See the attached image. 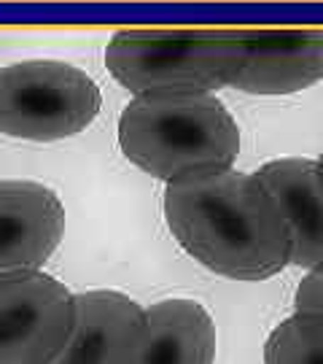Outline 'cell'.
I'll return each instance as SVG.
<instances>
[{
  "label": "cell",
  "instance_id": "cell-1",
  "mask_svg": "<svg viewBox=\"0 0 323 364\" xmlns=\"http://www.w3.org/2000/svg\"><path fill=\"white\" fill-rule=\"evenodd\" d=\"M162 210L178 246L232 281H267L291 264V232L275 197L253 173L216 176L165 186Z\"/></svg>",
  "mask_w": 323,
  "mask_h": 364
},
{
  "label": "cell",
  "instance_id": "cell-2",
  "mask_svg": "<svg viewBox=\"0 0 323 364\" xmlns=\"http://www.w3.org/2000/svg\"><path fill=\"white\" fill-rule=\"evenodd\" d=\"M119 149L165 183L232 170L240 127L216 95H138L119 117Z\"/></svg>",
  "mask_w": 323,
  "mask_h": 364
},
{
  "label": "cell",
  "instance_id": "cell-3",
  "mask_svg": "<svg viewBox=\"0 0 323 364\" xmlns=\"http://www.w3.org/2000/svg\"><path fill=\"white\" fill-rule=\"evenodd\" d=\"M240 30L224 27H127L105 46V68L138 95H213L232 87L243 68Z\"/></svg>",
  "mask_w": 323,
  "mask_h": 364
},
{
  "label": "cell",
  "instance_id": "cell-4",
  "mask_svg": "<svg viewBox=\"0 0 323 364\" xmlns=\"http://www.w3.org/2000/svg\"><path fill=\"white\" fill-rule=\"evenodd\" d=\"M94 78L60 60H27L0 68V132L52 144L78 135L100 114Z\"/></svg>",
  "mask_w": 323,
  "mask_h": 364
},
{
  "label": "cell",
  "instance_id": "cell-5",
  "mask_svg": "<svg viewBox=\"0 0 323 364\" xmlns=\"http://www.w3.org/2000/svg\"><path fill=\"white\" fill-rule=\"evenodd\" d=\"M73 291L43 270L0 275V364H49L70 338Z\"/></svg>",
  "mask_w": 323,
  "mask_h": 364
},
{
  "label": "cell",
  "instance_id": "cell-6",
  "mask_svg": "<svg viewBox=\"0 0 323 364\" xmlns=\"http://www.w3.org/2000/svg\"><path fill=\"white\" fill-rule=\"evenodd\" d=\"M246 57L232 87L291 95L323 81V27H240Z\"/></svg>",
  "mask_w": 323,
  "mask_h": 364
},
{
  "label": "cell",
  "instance_id": "cell-7",
  "mask_svg": "<svg viewBox=\"0 0 323 364\" xmlns=\"http://www.w3.org/2000/svg\"><path fill=\"white\" fill-rule=\"evenodd\" d=\"M65 235V205L30 178L0 181V275L40 270Z\"/></svg>",
  "mask_w": 323,
  "mask_h": 364
},
{
  "label": "cell",
  "instance_id": "cell-8",
  "mask_svg": "<svg viewBox=\"0 0 323 364\" xmlns=\"http://www.w3.org/2000/svg\"><path fill=\"white\" fill-rule=\"evenodd\" d=\"M70 338L49 364H138L143 308L121 291L92 289L73 294Z\"/></svg>",
  "mask_w": 323,
  "mask_h": 364
},
{
  "label": "cell",
  "instance_id": "cell-9",
  "mask_svg": "<svg viewBox=\"0 0 323 364\" xmlns=\"http://www.w3.org/2000/svg\"><path fill=\"white\" fill-rule=\"evenodd\" d=\"M275 197L291 232V264L323 267V165L307 156L272 159L253 173Z\"/></svg>",
  "mask_w": 323,
  "mask_h": 364
},
{
  "label": "cell",
  "instance_id": "cell-10",
  "mask_svg": "<svg viewBox=\"0 0 323 364\" xmlns=\"http://www.w3.org/2000/svg\"><path fill=\"white\" fill-rule=\"evenodd\" d=\"M216 324L194 299L173 297L143 308L138 364H213Z\"/></svg>",
  "mask_w": 323,
  "mask_h": 364
},
{
  "label": "cell",
  "instance_id": "cell-11",
  "mask_svg": "<svg viewBox=\"0 0 323 364\" xmlns=\"http://www.w3.org/2000/svg\"><path fill=\"white\" fill-rule=\"evenodd\" d=\"M264 364H323V316L294 313L280 321L267 338Z\"/></svg>",
  "mask_w": 323,
  "mask_h": 364
},
{
  "label": "cell",
  "instance_id": "cell-12",
  "mask_svg": "<svg viewBox=\"0 0 323 364\" xmlns=\"http://www.w3.org/2000/svg\"><path fill=\"white\" fill-rule=\"evenodd\" d=\"M294 305H297V313L323 316V267L321 270H310L307 278H302Z\"/></svg>",
  "mask_w": 323,
  "mask_h": 364
},
{
  "label": "cell",
  "instance_id": "cell-13",
  "mask_svg": "<svg viewBox=\"0 0 323 364\" xmlns=\"http://www.w3.org/2000/svg\"><path fill=\"white\" fill-rule=\"evenodd\" d=\"M318 162H321V165H323V154H321V159H318Z\"/></svg>",
  "mask_w": 323,
  "mask_h": 364
}]
</instances>
